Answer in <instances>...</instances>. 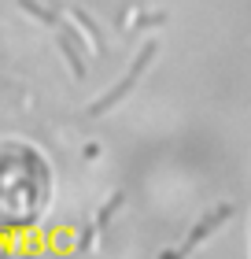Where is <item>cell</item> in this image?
I'll list each match as a JSON object with an SVG mask.
<instances>
[]
</instances>
